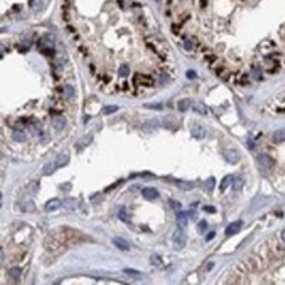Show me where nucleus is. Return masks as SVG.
<instances>
[{
  "label": "nucleus",
  "mask_w": 285,
  "mask_h": 285,
  "mask_svg": "<svg viewBox=\"0 0 285 285\" xmlns=\"http://www.w3.org/2000/svg\"><path fill=\"white\" fill-rule=\"evenodd\" d=\"M212 267H213V263H209V264H208V268H206V269H208V271H210V269H212Z\"/></svg>",
  "instance_id": "42"
},
{
  "label": "nucleus",
  "mask_w": 285,
  "mask_h": 285,
  "mask_svg": "<svg viewBox=\"0 0 285 285\" xmlns=\"http://www.w3.org/2000/svg\"><path fill=\"white\" fill-rule=\"evenodd\" d=\"M159 129V121L156 118H153V120L146 121L145 124L142 125V130L145 133H154Z\"/></svg>",
  "instance_id": "3"
},
{
  "label": "nucleus",
  "mask_w": 285,
  "mask_h": 285,
  "mask_svg": "<svg viewBox=\"0 0 285 285\" xmlns=\"http://www.w3.org/2000/svg\"><path fill=\"white\" fill-rule=\"evenodd\" d=\"M129 74H130V68L126 66V64H122L120 67V70H118V75L122 78H126V76H129Z\"/></svg>",
  "instance_id": "24"
},
{
  "label": "nucleus",
  "mask_w": 285,
  "mask_h": 285,
  "mask_svg": "<svg viewBox=\"0 0 285 285\" xmlns=\"http://www.w3.org/2000/svg\"><path fill=\"white\" fill-rule=\"evenodd\" d=\"M193 109H194V112H197V113H200V114H206V112H208L206 107H205L203 103H196L193 105Z\"/></svg>",
  "instance_id": "23"
},
{
  "label": "nucleus",
  "mask_w": 285,
  "mask_h": 285,
  "mask_svg": "<svg viewBox=\"0 0 285 285\" xmlns=\"http://www.w3.org/2000/svg\"><path fill=\"white\" fill-rule=\"evenodd\" d=\"M124 272L126 273V275L135 276V277H141V272H138V271H135V269H129V268H125V269H124Z\"/></svg>",
  "instance_id": "33"
},
{
  "label": "nucleus",
  "mask_w": 285,
  "mask_h": 285,
  "mask_svg": "<svg viewBox=\"0 0 285 285\" xmlns=\"http://www.w3.org/2000/svg\"><path fill=\"white\" fill-rule=\"evenodd\" d=\"M214 235H215V233H214V231L209 233V234H208V237H206V240H208V242H209V240H212L213 238H214Z\"/></svg>",
  "instance_id": "39"
},
{
  "label": "nucleus",
  "mask_w": 285,
  "mask_h": 285,
  "mask_svg": "<svg viewBox=\"0 0 285 285\" xmlns=\"http://www.w3.org/2000/svg\"><path fill=\"white\" fill-rule=\"evenodd\" d=\"M187 78H188V79H194V78H196V73L192 71V70L187 71Z\"/></svg>",
  "instance_id": "36"
},
{
  "label": "nucleus",
  "mask_w": 285,
  "mask_h": 285,
  "mask_svg": "<svg viewBox=\"0 0 285 285\" xmlns=\"http://www.w3.org/2000/svg\"><path fill=\"white\" fill-rule=\"evenodd\" d=\"M118 218L121 219L122 222H130V217L128 215V213H126V208H121L120 212H118Z\"/></svg>",
  "instance_id": "22"
},
{
  "label": "nucleus",
  "mask_w": 285,
  "mask_h": 285,
  "mask_svg": "<svg viewBox=\"0 0 285 285\" xmlns=\"http://www.w3.org/2000/svg\"><path fill=\"white\" fill-rule=\"evenodd\" d=\"M112 243L114 244V247H117L118 250H121V251H129V248H130L128 240L124 239L122 237H114L113 239H112Z\"/></svg>",
  "instance_id": "5"
},
{
  "label": "nucleus",
  "mask_w": 285,
  "mask_h": 285,
  "mask_svg": "<svg viewBox=\"0 0 285 285\" xmlns=\"http://www.w3.org/2000/svg\"><path fill=\"white\" fill-rule=\"evenodd\" d=\"M204 210H205V212H210V213H214V212H215V209L213 208V206H204Z\"/></svg>",
  "instance_id": "37"
},
{
  "label": "nucleus",
  "mask_w": 285,
  "mask_h": 285,
  "mask_svg": "<svg viewBox=\"0 0 285 285\" xmlns=\"http://www.w3.org/2000/svg\"><path fill=\"white\" fill-rule=\"evenodd\" d=\"M242 221H235V222H231L229 226L226 227V230H225V234L227 237H231V235H235V234H238L240 231V229H242Z\"/></svg>",
  "instance_id": "4"
},
{
  "label": "nucleus",
  "mask_w": 285,
  "mask_h": 285,
  "mask_svg": "<svg viewBox=\"0 0 285 285\" xmlns=\"http://www.w3.org/2000/svg\"><path fill=\"white\" fill-rule=\"evenodd\" d=\"M258 163L260 167L263 168H265V169H268V168H272L273 167V159L269 156V155H267V154H260V155H258Z\"/></svg>",
  "instance_id": "2"
},
{
  "label": "nucleus",
  "mask_w": 285,
  "mask_h": 285,
  "mask_svg": "<svg viewBox=\"0 0 285 285\" xmlns=\"http://www.w3.org/2000/svg\"><path fill=\"white\" fill-rule=\"evenodd\" d=\"M273 141H275L276 143H280V142H284L285 141V129H279V130H276L273 133Z\"/></svg>",
  "instance_id": "15"
},
{
  "label": "nucleus",
  "mask_w": 285,
  "mask_h": 285,
  "mask_svg": "<svg viewBox=\"0 0 285 285\" xmlns=\"http://www.w3.org/2000/svg\"><path fill=\"white\" fill-rule=\"evenodd\" d=\"M178 187L180 189H183V191H191L193 188V184L192 183H185V181H179Z\"/></svg>",
  "instance_id": "27"
},
{
  "label": "nucleus",
  "mask_w": 285,
  "mask_h": 285,
  "mask_svg": "<svg viewBox=\"0 0 285 285\" xmlns=\"http://www.w3.org/2000/svg\"><path fill=\"white\" fill-rule=\"evenodd\" d=\"M231 183H233V176H231V175H227V176H225V178L222 179L221 187H219V188H221V191H225Z\"/></svg>",
  "instance_id": "21"
},
{
  "label": "nucleus",
  "mask_w": 285,
  "mask_h": 285,
  "mask_svg": "<svg viewBox=\"0 0 285 285\" xmlns=\"http://www.w3.org/2000/svg\"><path fill=\"white\" fill-rule=\"evenodd\" d=\"M60 204H62V203H60L58 198H51V200H49L48 203H46L45 209L48 212H54V210H57V209H59Z\"/></svg>",
  "instance_id": "12"
},
{
  "label": "nucleus",
  "mask_w": 285,
  "mask_h": 285,
  "mask_svg": "<svg viewBox=\"0 0 285 285\" xmlns=\"http://www.w3.org/2000/svg\"><path fill=\"white\" fill-rule=\"evenodd\" d=\"M68 162H70V156L68 155H66V154H60L58 158L55 159V166H57V168H60V167H63V166H66Z\"/></svg>",
  "instance_id": "14"
},
{
  "label": "nucleus",
  "mask_w": 285,
  "mask_h": 285,
  "mask_svg": "<svg viewBox=\"0 0 285 285\" xmlns=\"http://www.w3.org/2000/svg\"><path fill=\"white\" fill-rule=\"evenodd\" d=\"M281 238H283V240L285 242V229L283 230V233H281Z\"/></svg>",
  "instance_id": "41"
},
{
  "label": "nucleus",
  "mask_w": 285,
  "mask_h": 285,
  "mask_svg": "<svg viewBox=\"0 0 285 285\" xmlns=\"http://www.w3.org/2000/svg\"><path fill=\"white\" fill-rule=\"evenodd\" d=\"M176 223H178V226L180 229H184V227L188 225V215H187V213L179 212L178 215H176Z\"/></svg>",
  "instance_id": "11"
},
{
  "label": "nucleus",
  "mask_w": 285,
  "mask_h": 285,
  "mask_svg": "<svg viewBox=\"0 0 285 285\" xmlns=\"http://www.w3.org/2000/svg\"><path fill=\"white\" fill-rule=\"evenodd\" d=\"M185 243H187V238H185V234H184L183 229H179L175 230L174 231V235H172V244H174V248L175 250H183L184 247H185Z\"/></svg>",
  "instance_id": "1"
},
{
  "label": "nucleus",
  "mask_w": 285,
  "mask_h": 285,
  "mask_svg": "<svg viewBox=\"0 0 285 285\" xmlns=\"http://www.w3.org/2000/svg\"><path fill=\"white\" fill-rule=\"evenodd\" d=\"M92 138L91 137H84V138H82V139H79L78 141V145H76V147H79V146H87L88 143H89V141H91Z\"/></svg>",
  "instance_id": "34"
},
{
  "label": "nucleus",
  "mask_w": 285,
  "mask_h": 285,
  "mask_svg": "<svg viewBox=\"0 0 285 285\" xmlns=\"http://www.w3.org/2000/svg\"><path fill=\"white\" fill-rule=\"evenodd\" d=\"M191 134L196 139H203L205 137V129L201 125H193L191 128Z\"/></svg>",
  "instance_id": "10"
},
{
  "label": "nucleus",
  "mask_w": 285,
  "mask_h": 285,
  "mask_svg": "<svg viewBox=\"0 0 285 285\" xmlns=\"http://www.w3.org/2000/svg\"><path fill=\"white\" fill-rule=\"evenodd\" d=\"M117 110H118L117 105H107V107L103 108V113L104 114H112V113H114V112H117Z\"/></svg>",
  "instance_id": "25"
},
{
  "label": "nucleus",
  "mask_w": 285,
  "mask_h": 285,
  "mask_svg": "<svg viewBox=\"0 0 285 285\" xmlns=\"http://www.w3.org/2000/svg\"><path fill=\"white\" fill-rule=\"evenodd\" d=\"M143 107L147 108V109H155V110H162V109H163L162 104H145Z\"/></svg>",
  "instance_id": "31"
},
{
  "label": "nucleus",
  "mask_w": 285,
  "mask_h": 285,
  "mask_svg": "<svg viewBox=\"0 0 285 285\" xmlns=\"http://www.w3.org/2000/svg\"><path fill=\"white\" fill-rule=\"evenodd\" d=\"M8 275L12 277V279L17 280L21 275V268H19V267H12V268L8 269Z\"/></svg>",
  "instance_id": "19"
},
{
  "label": "nucleus",
  "mask_w": 285,
  "mask_h": 285,
  "mask_svg": "<svg viewBox=\"0 0 285 285\" xmlns=\"http://www.w3.org/2000/svg\"><path fill=\"white\" fill-rule=\"evenodd\" d=\"M247 145H248V147H250V149H254V142H252V141H248Z\"/></svg>",
  "instance_id": "40"
},
{
  "label": "nucleus",
  "mask_w": 285,
  "mask_h": 285,
  "mask_svg": "<svg viewBox=\"0 0 285 285\" xmlns=\"http://www.w3.org/2000/svg\"><path fill=\"white\" fill-rule=\"evenodd\" d=\"M214 185H215V179L214 178H209V179L205 180V188H206L208 191H213Z\"/></svg>",
  "instance_id": "26"
},
{
  "label": "nucleus",
  "mask_w": 285,
  "mask_h": 285,
  "mask_svg": "<svg viewBox=\"0 0 285 285\" xmlns=\"http://www.w3.org/2000/svg\"><path fill=\"white\" fill-rule=\"evenodd\" d=\"M150 263H151V264H154V265H160L162 264V258L159 255H151Z\"/></svg>",
  "instance_id": "29"
},
{
  "label": "nucleus",
  "mask_w": 285,
  "mask_h": 285,
  "mask_svg": "<svg viewBox=\"0 0 285 285\" xmlns=\"http://www.w3.org/2000/svg\"><path fill=\"white\" fill-rule=\"evenodd\" d=\"M191 108V100L189 99H183L178 103V109L180 112H185Z\"/></svg>",
  "instance_id": "17"
},
{
  "label": "nucleus",
  "mask_w": 285,
  "mask_h": 285,
  "mask_svg": "<svg viewBox=\"0 0 285 285\" xmlns=\"http://www.w3.org/2000/svg\"><path fill=\"white\" fill-rule=\"evenodd\" d=\"M53 126L57 129V130H62L66 126V118L62 116H57L53 118Z\"/></svg>",
  "instance_id": "13"
},
{
  "label": "nucleus",
  "mask_w": 285,
  "mask_h": 285,
  "mask_svg": "<svg viewBox=\"0 0 285 285\" xmlns=\"http://www.w3.org/2000/svg\"><path fill=\"white\" fill-rule=\"evenodd\" d=\"M184 46H185V49H187V50H191V49H192V42H191V41H185Z\"/></svg>",
  "instance_id": "38"
},
{
  "label": "nucleus",
  "mask_w": 285,
  "mask_h": 285,
  "mask_svg": "<svg viewBox=\"0 0 285 285\" xmlns=\"http://www.w3.org/2000/svg\"><path fill=\"white\" fill-rule=\"evenodd\" d=\"M134 83L139 85H145V87H150V85L154 84V79L149 76V75H135Z\"/></svg>",
  "instance_id": "6"
},
{
  "label": "nucleus",
  "mask_w": 285,
  "mask_h": 285,
  "mask_svg": "<svg viewBox=\"0 0 285 285\" xmlns=\"http://www.w3.org/2000/svg\"><path fill=\"white\" fill-rule=\"evenodd\" d=\"M169 205H171V208L174 209V210H180V209H181V204H180L179 201L169 200Z\"/></svg>",
  "instance_id": "35"
},
{
  "label": "nucleus",
  "mask_w": 285,
  "mask_h": 285,
  "mask_svg": "<svg viewBox=\"0 0 285 285\" xmlns=\"http://www.w3.org/2000/svg\"><path fill=\"white\" fill-rule=\"evenodd\" d=\"M206 227H208V223H206V221H205V219L200 221V222H198V225H197L198 233H204L205 230H206Z\"/></svg>",
  "instance_id": "32"
},
{
  "label": "nucleus",
  "mask_w": 285,
  "mask_h": 285,
  "mask_svg": "<svg viewBox=\"0 0 285 285\" xmlns=\"http://www.w3.org/2000/svg\"><path fill=\"white\" fill-rule=\"evenodd\" d=\"M242 187H243V180H242L240 178L234 180V183H233V189L234 191H240Z\"/></svg>",
  "instance_id": "28"
},
{
  "label": "nucleus",
  "mask_w": 285,
  "mask_h": 285,
  "mask_svg": "<svg viewBox=\"0 0 285 285\" xmlns=\"http://www.w3.org/2000/svg\"><path fill=\"white\" fill-rule=\"evenodd\" d=\"M12 138H13V141H16V142H24L25 138H26V135L24 134V132L16 130V132H13Z\"/></svg>",
  "instance_id": "20"
},
{
  "label": "nucleus",
  "mask_w": 285,
  "mask_h": 285,
  "mask_svg": "<svg viewBox=\"0 0 285 285\" xmlns=\"http://www.w3.org/2000/svg\"><path fill=\"white\" fill-rule=\"evenodd\" d=\"M225 158L230 164H237L239 160V154L237 150H226L225 151Z\"/></svg>",
  "instance_id": "9"
},
{
  "label": "nucleus",
  "mask_w": 285,
  "mask_h": 285,
  "mask_svg": "<svg viewBox=\"0 0 285 285\" xmlns=\"http://www.w3.org/2000/svg\"><path fill=\"white\" fill-rule=\"evenodd\" d=\"M21 209H23V212H25V213H32V212H34L36 205L33 201H25V203L21 205Z\"/></svg>",
  "instance_id": "18"
},
{
  "label": "nucleus",
  "mask_w": 285,
  "mask_h": 285,
  "mask_svg": "<svg viewBox=\"0 0 285 285\" xmlns=\"http://www.w3.org/2000/svg\"><path fill=\"white\" fill-rule=\"evenodd\" d=\"M142 196L147 198V200H155V198L159 197V192H158L156 188H153V187H147V188L142 189Z\"/></svg>",
  "instance_id": "7"
},
{
  "label": "nucleus",
  "mask_w": 285,
  "mask_h": 285,
  "mask_svg": "<svg viewBox=\"0 0 285 285\" xmlns=\"http://www.w3.org/2000/svg\"><path fill=\"white\" fill-rule=\"evenodd\" d=\"M57 166H55V163L54 162H50V163H46L45 166H44V175H51V174H54V172L57 171Z\"/></svg>",
  "instance_id": "16"
},
{
  "label": "nucleus",
  "mask_w": 285,
  "mask_h": 285,
  "mask_svg": "<svg viewBox=\"0 0 285 285\" xmlns=\"http://www.w3.org/2000/svg\"><path fill=\"white\" fill-rule=\"evenodd\" d=\"M63 92H64V96H66L67 99H70V97L74 96V88L71 87V85H66L64 89H63Z\"/></svg>",
  "instance_id": "30"
},
{
  "label": "nucleus",
  "mask_w": 285,
  "mask_h": 285,
  "mask_svg": "<svg viewBox=\"0 0 285 285\" xmlns=\"http://www.w3.org/2000/svg\"><path fill=\"white\" fill-rule=\"evenodd\" d=\"M162 124H163V126L166 129H168V130H175V129L178 128V121L172 116H166L163 118V122H162Z\"/></svg>",
  "instance_id": "8"
}]
</instances>
